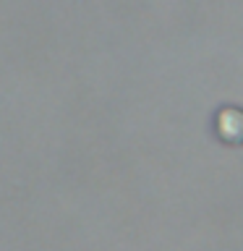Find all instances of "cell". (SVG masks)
I'll return each instance as SVG.
<instances>
[{
	"label": "cell",
	"instance_id": "6da1fadb",
	"mask_svg": "<svg viewBox=\"0 0 243 251\" xmlns=\"http://www.w3.org/2000/svg\"><path fill=\"white\" fill-rule=\"evenodd\" d=\"M215 133L227 147H241L243 144V107L227 105L219 110L215 115Z\"/></svg>",
	"mask_w": 243,
	"mask_h": 251
}]
</instances>
